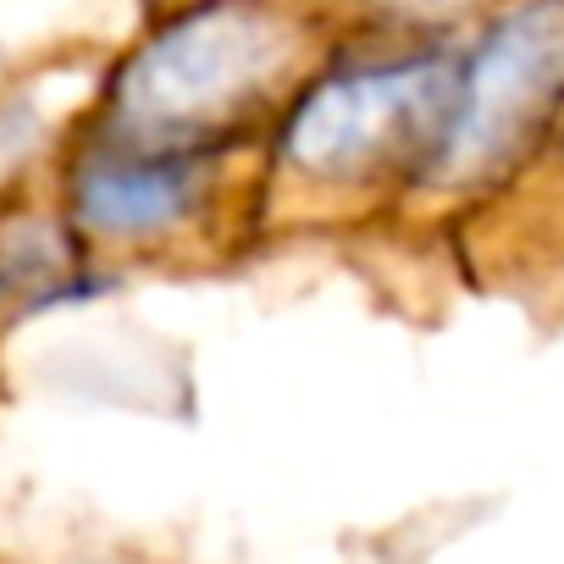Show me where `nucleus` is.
Returning <instances> with one entry per match:
<instances>
[{
	"mask_svg": "<svg viewBox=\"0 0 564 564\" xmlns=\"http://www.w3.org/2000/svg\"><path fill=\"white\" fill-rule=\"evenodd\" d=\"M316 0H188L166 12L106 89V139L199 155L216 133L305 89L327 62Z\"/></svg>",
	"mask_w": 564,
	"mask_h": 564,
	"instance_id": "nucleus-1",
	"label": "nucleus"
},
{
	"mask_svg": "<svg viewBox=\"0 0 564 564\" xmlns=\"http://www.w3.org/2000/svg\"><path fill=\"white\" fill-rule=\"evenodd\" d=\"M459 56L443 45H393L322 67L282 117L276 155L311 183H355L388 161L426 166L454 100Z\"/></svg>",
	"mask_w": 564,
	"mask_h": 564,
	"instance_id": "nucleus-2",
	"label": "nucleus"
},
{
	"mask_svg": "<svg viewBox=\"0 0 564 564\" xmlns=\"http://www.w3.org/2000/svg\"><path fill=\"white\" fill-rule=\"evenodd\" d=\"M564 106V0H498L459 51L454 100L426 155L432 183H476Z\"/></svg>",
	"mask_w": 564,
	"mask_h": 564,
	"instance_id": "nucleus-3",
	"label": "nucleus"
},
{
	"mask_svg": "<svg viewBox=\"0 0 564 564\" xmlns=\"http://www.w3.org/2000/svg\"><path fill=\"white\" fill-rule=\"evenodd\" d=\"M199 199V155L177 150H133L111 144L95 150L73 177V205L84 227L106 238H144L183 221Z\"/></svg>",
	"mask_w": 564,
	"mask_h": 564,
	"instance_id": "nucleus-4",
	"label": "nucleus"
}]
</instances>
